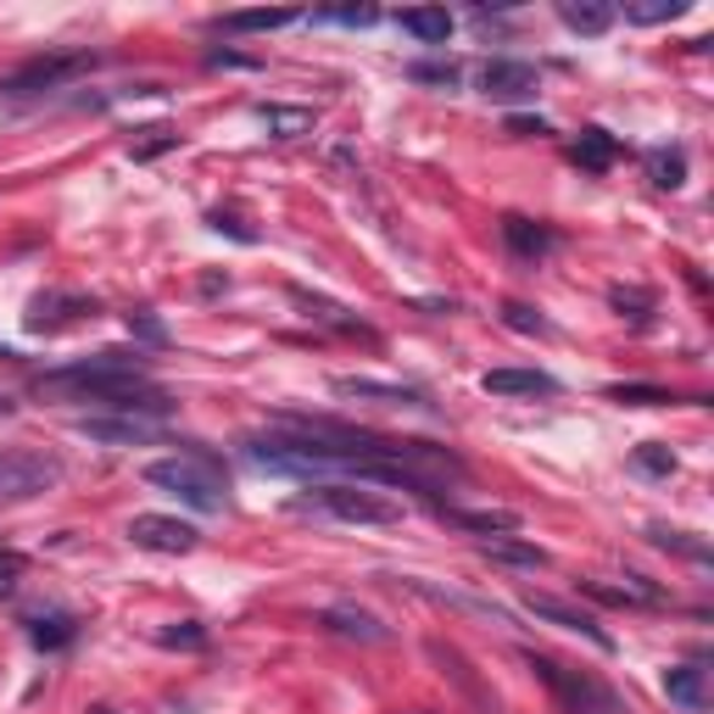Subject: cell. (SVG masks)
I'll list each match as a JSON object with an SVG mask.
<instances>
[{
	"label": "cell",
	"mask_w": 714,
	"mask_h": 714,
	"mask_svg": "<svg viewBox=\"0 0 714 714\" xmlns=\"http://www.w3.org/2000/svg\"><path fill=\"white\" fill-rule=\"evenodd\" d=\"M40 397H62V402H101L123 419H162L173 402L162 386L145 380V364L140 351H96L84 357V364H67V369H51L34 380Z\"/></svg>",
	"instance_id": "cell-1"
},
{
	"label": "cell",
	"mask_w": 714,
	"mask_h": 714,
	"mask_svg": "<svg viewBox=\"0 0 714 714\" xmlns=\"http://www.w3.org/2000/svg\"><path fill=\"white\" fill-rule=\"evenodd\" d=\"M145 480L202 513H224V502H229V480H224L218 458H207V453H178V458L145 464Z\"/></svg>",
	"instance_id": "cell-2"
},
{
	"label": "cell",
	"mask_w": 714,
	"mask_h": 714,
	"mask_svg": "<svg viewBox=\"0 0 714 714\" xmlns=\"http://www.w3.org/2000/svg\"><path fill=\"white\" fill-rule=\"evenodd\" d=\"M296 513H329V519H346V524H397L402 502H391L380 491H364V486H346V480H324L307 497H296Z\"/></svg>",
	"instance_id": "cell-3"
},
{
	"label": "cell",
	"mask_w": 714,
	"mask_h": 714,
	"mask_svg": "<svg viewBox=\"0 0 714 714\" xmlns=\"http://www.w3.org/2000/svg\"><path fill=\"white\" fill-rule=\"evenodd\" d=\"M62 458L40 453V446H0V508L12 502H34L51 486H62Z\"/></svg>",
	"instance_id": "cell-4"
},
{
	"label": "cell",
	"mask_w": 714,
	"mask_h": 714,
	"mask_svg": "<svg viewBox=\"0 0 714 714\" xmlns=\"http://www.w3.org/2000/svg\"><path fill=\"white\" fill-rule=\"evenodd\" d=\"M524 664L542 675L553 692H559V703L570 708V714H619V703H614V692L608 686H597L592 675H575V670H564L559 659H548V653H524Z\"/></svg>",
	"instance_id": "cell-5"
},
{
	"label": "cell",
	"mask_w": 714,
	"mask_h": 714,
	"mask_svg": "<svg viewBox=\"0 0 714 714\" xmlns=\"http://www.w3.org/2000/svg\"><path fill=\"white\" fill-rule=\"evenodd\" d=\"M96 67V51H56V56H34L18 73L0 78V96H40V89H62L67 78Z\"/></svg>",
	"instance_id": "cell-6"
},
{
	"label": "cell",
	"mask_w": 714,
	"mask_h": 714,
	"mask_svg": "<svg viewBox=\"0 0 714 714\" xmlns=\"http://www.w3.org/2000/svg\"><path fill=\"white\" fill-rule=\"evenodd\" d=\"M129 542L145 553H191L202 542V530L185 519H167V513H134L129 519Z\"/></svg>",
	"instance_id": "cell-7"
},
{
	"label": "cell",
	"mask_w": 714,
	"mask_h": 714,
	"mask_svg": "<svg viewBox=\"0 0 714 714\" xmlns=\"http://www.w3.org/2000/svg\"><path fill=\"white\" fill-rule=\"evenodd\" d=\"M524 608L536 614V619H548V625H559V631H575V637H586L592 648H614V637L603 631V625L586 614V608H575V603H564V597H553V592H524Z\"/></svg>",
	"instance_id": "cell-8"
},
{
	"label": "cell",
	"mask_w": 714,
	"mask_h": 714,
	"mask_svg": "<svg viewBox=\"0 0 714 714\" xmlns=\"http://www.w3.org/2000/svg\"><path fill=\"white\" fill-rule=\"evenodd\" d=\"M536 67L530 62H513V56H491L486 67H480V96L486 101H530L536 96Z\"/></svg>",
	"instance_id": "cell-9"
},
{
	"label": "cell",
	"mask_w": 714,
	"mask_h": 714,
	"mask_svg": "<svg viewBox=\"0 0 714 714\" xmlns=\"http://www.w3.org/2000/svg\"><path fill=\"white\" fill-rule=\"evenodd\" d=\"M84 441H96V446H151V441H162V430H156V419H78L73 424Z\"/></svg>",
	"instance_id": "cell-10"
},
{
	"label": "cell",
	"mask_w": 714,
	"mask_h": 714,
	"mask_svg": "<svg viewBox=\"0 0 714 714\" xmlns=\"http://www.w3.org/2000/svg\"><path fill=\"white\" fill-rule=\"evenodd\" d=\"M581 592L597 597V603H614V608H664L670 603V592L653 586L648 575H625L619 586L614 581H581Z\"/></svg>",
	"instance_id": "cell-11"
},
{
	"label": "cell",
	"mask_w": 714,
	"mask_h": 714,
	"mask_svg": "<svg viewBox=\"0 0 714 714\" xmlns=\"http://www.w3.org/2000/svg\"><path fill=\"white\" fill-rule=\"evenodd\" d=\"M335 397H351V402H386V408H424V391L391 386V380H364V375H340V380H335Z\"/></svg>",
	"instance_id": "cell-12"
},
{
	"label": "cell",
	"mask_w": 714,
	"mask_h": 714,
	"mask_svg": "<svg viewBox=\"0 0 714 714\" xmlns=\"http://www.w3.org/2000/svg\"><path fill=\"white\" fill-rule=\"evenodd\" d=\"M324 631H335V637H346V642H369V648H380V642H391V625H380L375 614H364V608H324Z\"/></svg>",
	"instance_id": "cell-13"
},
{
	"label": "cell",
	"mask_w": 714,
	"mask_h": 714,
	"mask_svg": "<svg viewBox=\"0 0 714 714\" xmlns=\"http://www.w3.org/2000/svg\"><path fill=\"white\" fill-rule=\"evenodd\" d=\"M480 386H486L491 397H553V391H559V380L542 375V369H486Z\"/></svg>",
	"instance_id": "cell-14"
},
{
	"label": "cell",
	"mask_w": 714,
	"mask_h": 714,
	"mask_svg": "<svg viewBox=\"0 0 714 714\" xmlns=\"http://www.w3.org/2000/svg\"><path fill=\"white\" fill-rule=\"evenodd\" d=\"M502 240H508V251H513L519 262H542V257L559 246V235H553V229L530 224V218H502Z\"/></svg>",
	"instance_id": "cell-15"
},
{
	"label": "cell",
	"mask_w": 714,
	"mask_h": 714,
	"mask_svg": "<svg viewBox=\"0 0 714 714\" xmlns=\"http://www.w3.org/2000/svg\"><path fill=\"white\" fill-rule=\"evenodd\" d=\"M480 559L491 564H513V570H542L548 553L536 542H519V536H480Z\"/></svg>",
	"instance_id": "cell-16"
},
{
	"label": "cell",
	"mask_w": 714,
	"mask_h": 714,
	"mask_svg": "<svg viewBox=\"0 0 714 714\" xmlns=\"http://www.w3.org/2000/svg\"><path fill=\"white\" fill-rule=\"evenodd\" d=\"M96 318V302L89 296H34L29 302V329H56L62 318Z\"/></svg>",
	"instance_id": "cell-17"
},
{
	"label": "cell",
	"mask_w": 714,
	"mask_h": 714,
	"mask_svg": "<svg viewBox=\"0 0 714 714\" xmlns=\"http://www.w3.org/2000/svg\"><path fill=\"white\" fill-rule=\"evenodd\" d=\"M402 34H413L419 45H446V34H453V18H446V7H413L397 18Z\"/></svg>",
	"instance_id": "cell-18"
},
{
	"label": "cell",
	"mask_w": 714,
	"mask_h": 714,
	"mask_svg": "<svg viewBox=\"0 0 714 714\" xmlns=\"http://www.w3.org/2000/svg\"><path fill=\"white\" fill-rule=\"evenodd\" d=\"M78 637V619L73 614H34L29 619V642L40 648V653H56V648H67Z\"/></svg>",
	"instance_id": "cell-19"
},
{
	"label": "cell",
	"mask_w": 714,
	"mask_h": 714,
	"mask_svg": "<svg viewBox=\"0 0 714 714\" xmlns=\"http://www.w3.org/2000/svg\"><path fill=\"white\" fill-rule=\"evenodd\" d=\"M446 519L464 524V530H480V536H513L519 530V513H508V508H446Z\"/></svg>",
	"instance_id": "cell-20"
},
{
	"label": "cell",
	"mask_w": 714,
	"mask_h": 714,
	"mask_svg": "<svg viewBox=\"0 0 714 714\" xmlns=\"http://www.w3.org/2000/svg\"><path fill=\"white\" fill-rule=\"evenodd\" d=\"M664 692H670V703H681V708H692V714H703V703H708V686H703V670H697V664L664 670Z\"/></svg>",
	"instance_id": "cell-21"
},
{
	"label": "cell",
	"mask_w": 714,
	"mask_h": 714,
	"mask_svg": "<svg viewBox=\"0 0 714 714\" xmlns=\"http://www.w3.org/2000/svg\"><path fill=\"white\" fill-rule=\"evenodd\" d=\"M559 18H564V29H575V34H608L614 7H597V0H564Z\"/></svg>",
	"instance_id": "cell-22"
},
{
	"label": "cell",
	"mask_w": 714,
	"mask_h": 714,
	"mask_svg": "<svg viewBox=\"0 0 714 714\" xmlns=\"http://www.w3.org/2000/svg\"><path fill=\"white\" fill-rule=\"evenodd\" d=\"M614 156H619V145H614L608 129H581V140H575V162L581 167L603 173V167H614Z\"/></svg>",
	"instance_id": "cell-23"
},
{
	"label": "cell",
	"mask_w": 714,
	"mask_h": 714,
	"mask_svg": "<svg viewBox=\"0 0 714 714\" xmlns=\"http://www.w3.org/2000/svg\"><path fill=\"white\" fill-rule=\"evenodd\" d=\"M257 118L268 123V134H274V140H296V134H313V112H307V107H262Z\"/></svg>",
	"instance_id": "cell-24"
},
{
	"label": "cell",
	"mask_w": 714,
	"mask_h": 714,
	"mask_svg": "<svg viewBox=\"0 0 714 714\" xmlns=\"http://www.w3.org/2000/svg\"><path fill=\"white\" fill-rule=\"evenodd\" d=\"M285 23H296V12H229V18H218L224 34H274Z\"/></svg>",
	"instance_id": "cell-25"
},
{
	"label": "cell",
	"mask_w": 714,
	"mask_h": 714,
	"mask_svg": "<svg viewBox=\"0 0 714 714\" xmlns=\"http://www.w3.org/2000/svg\"><path fill=\"white\" fill-rule=\"evenodd\" d=\"M648 178L659 191H675L681 178H686V151L681 145H670V151H648Z\"/></svg>",
	"instance_id": "cell-26"
},
{
	"label": "cell",
	"mask_w": 714,
	"mask_h": 714,
	"mask_svg": "<svg viewBox=\"0 0 714 714\" xmlns=\"http://www.w3.org/2000/svg\"><path fill=\"white\" fill-rule=\"evenodd\" d=\"M631 464H637L642 475H653V480H670V475H675V453H670L664 441H642L637 453H631Z\"/></svg>",
	"instance_id": "cell-27"
},
{
	"label": "cell",
	"mask_w": 714,
	"mask_h": 714,
	"mask_svg": "<svg viewBox=\"0 0 714 714\" xmlns=\"http://www.w3.org/2000/svg\"><path fill=\"white\" fill-rule=\"evenodd\" d=\"M296 302L313 313V318H324V324H335V329H346V335H375L369 324H357V318H346L335 302H324V296H307V291H296Z\"/></svg>",
	"instance_id": "cell-28"
},
{
	"label": "cell",
	"mask_w": 714,
	"mask_h": 714,
	"mask_svg": "<svg viewBox=\"0 0 714 714\" xmlns=\"http://www.w3.org/2000/svg\"><path fill=\"white\" fill-rule=\"evenodd\" d=\"M648 536H653V548H664V553H686V559H697V564H708V548H703V542H692V536H686V530H670V524H653Z\"/></svg>",
	"instance_id": "cell-29"
},
{
	"label": "cell",
	"mask_w": 714,
	"mask_h": 714,
	"mask_svg": "<svg viewBox=\"0 0 714 714\" xmlns=\"http://www.w3.org/2000/svg\"><path fill=\"white\" fill-rule=\"evenodd\" d=\"M408 78L413 84H435V89H453L464 78V67L458 62H408Z\"/></svg>",
	"instance_id": "cell-30"
},
{
	"label": "cell",
	"mask_w": 714,
	"mask_h": 714,
	"mask_svg": "<svg viewBox=\"0 0 714 714\" xmlns=\"http://www.w3.org/2000/svg\"><path fill=\"white\" fill-rule=\"evenodd\" d=\"M502 324L519 329V335H553V324H548L542 313H530L524 302H502Z\"/></svg>",
	"instance_id": "cell-31"
},
{
	"label": "cell",
	"mask_w": 714,
	"mask_h": 714,
	"mask_svg": "<svg viewBox=\"0 0 714 714\" xmlns=\"http://www.w3.org/2000/svg\"><path fill=\"white\" fill-rule=\"evenodd\" d=\"M631 23H675L681 18V0H637V7H625Z\"/></svg>",
	"instance_id": "cell-32"
},
{
	"label": "cell",
	"mask_w": 714,
	"mask_h": 714,
	"mask_svg": "<svg viewBox=\"0 0 714 714\" xmlns=\"http://www.w3.org/2000/svg\"><path fill=\"white\" fill-rule=\"evenodd\" d=\"M608 397L625 402V408H659V402H670V391H659V386H608Z\"/></svg>",
	"instance_id": "cell-33"
},
{
	"label": "cell",
	"mask_w": 714,
	"mask_h": 714,
	"mask_svg": "<svg viewBox=\"0 0 714 714\" xmlns=\"http://www.w3.org/2000/svg\"><path fill=\"white\" fill-rule=\"evenodd\" d=\"M156 642L162 648H207V631L196 619H185V625H167V631H156Z\"/></svg>",
	"instance_id": "cell-34"
},
{
	"label": "cell",
	"mask_w": 714,
	"mask_h": 714,
	"mask_svg": "<svg viewBox=\"0 0 714 714\" xmlns=\"http://www.w3.org/2000/svg\"><path fill=\"white\" fill-rule=\"evenodd\" d=\"M608 302H614L619 313L631 307V318H637V324H648V313H653V296H648V291H637V285H631V291H625V285H614V291H608Z\"/></svg>",
	"instance_id": "cell-35"
},
{
	"label": "cell",
	"mask_w": 714,
	"mask_h": 714,
	"mask_svg": "<svg viewBox=\"0 0 714 714\" xmlns=\"http://www.w3.org/2000/svg\"><path fill=\"white\" fill-rule=\"evenodd\" d=\"M173 145H178V134L156 123V129H140V140H134L129 151H134V156H156V151H173Z\"/></svg>",
	"instance_id": "cell-36"
},
{
	"label": "cell",
	"mask_w": 714,
	"mask_h": 714,
	"mask_svg": "<svg viewBox=\"0 0 714 714\" xmlns=\"http://www.w3.org/2000/svg\"><path fill=\"white\" fill-rule=\"evenodd\" d=\"M329 23H346V29H369V23H380V12L375 7H335V12H324Z\"/></svg>",
	"instance_id": "cell-37"
},
{
	"label": "cell",
	"mask_w": 714,
	"mask_h": 714,
	"mask_svg": "<svg viewBox=\"0 0 714 714\" xmlns=\"http://www.w3.org/2000/svg\"><path fill=\"white\" fill-rule=\"evenodd\" d=\"M129 329H134V335H140V340H156V346H162V340H167V329H162V324H156V318H151V313H129Z\"/></svg>",
	"instance_id": "cell-38"
},
{
	"label": "cell",
	"mask_w": 714,
	"mask_h": 714,
	"mask_svg": "<svg viewBox=\"0 0 714 714\" xmlns=\"http://www.w3.org/2000/svg\"><path fill=\"white\" fill-rule=\"evenodd\" d=\"M18 570H23L18 553H0V597H12V592H18Z\"/></svg>",
	"instance_id": "cell-39"
},
{
	"label": "cell",
	"mask_w": 714,
	"mask_h": 714,
	"mask_svg": "<svg viewBox=\"0 0 714 714\" xmlns=\"http://www.w3.org/2000/svg\"><path fill=\"white\" fill-rule=\"evenodd\" d=\"M508 134H513V140H530V134H548V123H542V118H508Z\"/></svg>",
	"instance_id": "cell-40"
},
{
	"label": "cell",
	"mask_w": 714,
	"mask_h": 714,
	"mask_svg": "<svg viewBox=\"0 0 714 714\" xmlns=\"http://www.w3.org/2000/svg\"><path fill=\"white\" fill-rule=\"evenodd\" d=\"M7 413H12V402H7V397H0V419H7Z\"/></svg>",
	"instance_id": "cell-41"
}]
</instances>
